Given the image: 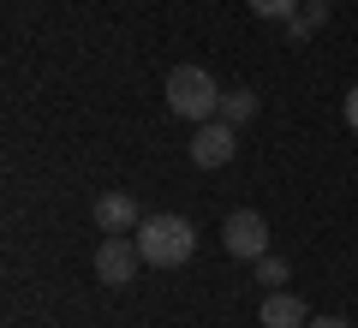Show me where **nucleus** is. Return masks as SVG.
<instances>
[{"mask_svg":"<svg viewBox=\"0 0 358 328\" xmlns=\"http://www.w3.org/2000/svg\"><path fill=\"white\" fill-rule=\"evenodd\" d=\"M138 263H143L138 245H131L126 233H108L102 251H96V280H102V287H131V280H138Z\"/></svg>","mask_w":358,"mask_h":328,"instance_id":"4","label":"nucleus"},{"mask_svg":"<svg viewBox=\"0 0 358 328\" xmlns=\"http://www.w3.org/2000/svg\"><path fill=\"white\" fill-rule=\"evenodd\" d=\"M251 114H257V96H251V90H227V96H221V120H227V126H245Z\"/></svg>","mask_w":358,"mask_h":328,"instance_id":"9","label":"nucleus"},{"mask_svg":"<svg viewBox=\"0 0 358 328\" xmlns=\"http://www.w3.org/2000/svg\"><path fill=\"white\" fill-rule=\"evenodd\" d=\"M221 245H227V257H239V263H257V257L268 251V221L257 209H233L227 221H221Z\"/></svg>","mask_w":358,"mask_h":328,"instance_id":"3","label":"nucleus"},{"mask_svg":"<svg viewBox=\"0 0 358 328\" xmlns=\"http://www.w3.org/2000/svg\"><path fill=\"white\" fill-rule=\"evenodd\" d=\"M305 328H352V322H346V316H310Z\"/></svg>","mask_w":358,"mask_h":328,"instance_id":"12","label":"nucleus"},{"mask_svg":"<svg viewBox=\"0 0 358 328\" xmlns=\"http://www.w3.org/2000/svg\"><path fill=\"white\" fill-rule=\"evenodd\" d=\"M233 150H239V143H233V126H227V120H203V126L192 131V162H197V167H227Z\"/></svg>","mask_w":358,"mask_h":328,"instance_id":"5","label":"nucleus"},{"mask_svg":"<svg viewBox=\"0 0 358 328\" xmlns=\"http://www.w3.org/2000/svg\"><path fill=\"white\" fill-rule=\"evenodd\" d=\"M257 18H275V24H293L299 18V0H251Z\"/></svg>","mask_w":358,"mask_h":328,"instance_id":"10","label":"nucleus"},{"mask_svg":"<svg viewBox=\"0 0 358 328\" xmlns=\"http://www.w3.org/2000/svg\"><path fill=\"white\" fill-rule=\"evenodd\" d=\"M346 126L358 131V84H352V96H346Z\"/></svg>","mask_w":358,"mask_h":328,"instance_id":"13","label":"nucleus"},{"mask_svg":"<svg viewBox=\"0 0 358 328\" xmlns=\"http://www.w3.org/2000/svg\"><path fill=\"white\" fill-rule=\"evenodd\" d=\"M138 251L155 269H179V263H192V251H197V227L185 215H143L138 221Z\"/></svg>","mask_w":358,"mask_h":328,"instance_id":"1","label":"nucleus"},{"mask_svg":"<svg viewBox=\"0 0 358 328\" xmlns=\"http://www.w3.org/2000/svg\"><path fill=\"white\" fill-rule=\"evenodd\" d=\"M257 316H263V328H305V322H310V316H305V304H299L293 292H268Z\"/></svg>","mask_w":358,"mask_h":328,"instance_id":"7","label":"nucleus"},{"mask_svg":"<svg viewBox=\"0 0 358 328\" xmlns=\"http://www.w3.org/2000/svg\"><path fill=\"white\" fill-rule=\"evenodd\" d=\"M167 108H173L179 120H192V126L215 120V114H221L215 78H209L203 66H173V72H167Z\"/></svg>","mask_w":358,"mask_h":328,"instance_id":"2","label":"nucleus"},{"mask_svg":"<svg viewBox=\"0 0 358 328\" xmlns=\"http://www.w3.org/2000/svg\"><path fill=\"white\" fill-rule=\"evenodd\" d=\"M257 280H263V287H281V280H287V263H281V257H257Z\"/></svg>","mask_w":358,"mask_h":328,"instance_id":"11","label":"nucleus"},{"mask_svg":"<svg viewBox=\"0 0 358 328\" xmlns=\"http://www.w3.org/2000/svg\"><path fill=\"white\" fill-rule=\"evenodd\" d=\"M322 24H329V0H310L305 13H299L293 24H287V36H293V42H310V36H317Z\"/></svg>","mask_w":358,"mask_h":328,"instance_id":"8","label":"nucleus"},{"mask_svg":"<svg viewBox=\"0 0 358 328\" xmlns=\"http://www.w3.org/2000/svg\"><path fill=\"white\" fill-rule=\"evenodd\" d=\"M138 221L143 215H138V197H131V191H102V197H96V227L102 233H131Z\"/></svg>","mask_w":358,"mask_h":328,"instance_id":"6","label":"nucleus"}]
</instances>
